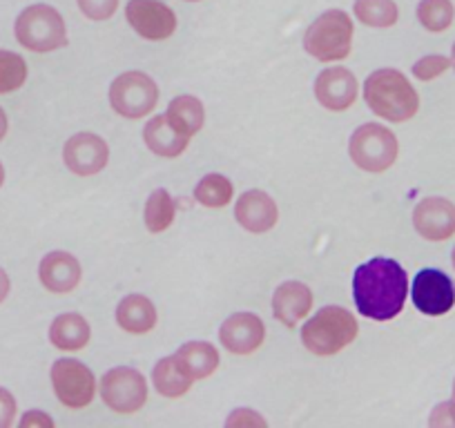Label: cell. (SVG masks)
Listing matches in <instances>:
<instances>
[{
    "label": "cell",
    "instance_id": "cell-1",
    "mask_svg": "<svg viewBox=\"0 0 455 428\" xmlns=\"http://www.w3.org/2000/svg\"><path fill=\"white\" fill-rule=\"evenodd\" d=\"M409 295L406 270L395 259L375 257L353 274V301L362 317L391 321L402 313Z\"/></svg>",
    "mask_w": 455,
    "mask_h": 428
},
{
    "label": "cell",
    "instance_id": "cell-2",
    "mask_svg": "<svg viewBox=\"0 0 455 428\" xmlns=\"http://www.w3.org/2000/svg\"><path fill=\"white\" fill-rule=\"evenodd\" d=\"M364 100L371 110L391 123H404L419 110V96L409 78L397 69H378L364 83Z\"/></svg>",
    "mask_w": 455,
    "mask_h": 428
},
{
    "label": "cell",
    "instance_id": "cell-3",
    "mask_svg": "<svg viewBox=\"0 0 455 428\" xmlns=\"http://www.w3.org/2000/svg\"><path fill=\"white\" fill-rule=\"evenodd\" d=\"M360 326L351 310L341 305H326L308 319L301 329V344L317 357H331L351 346Z\"/></svg>",
    "mask_w": 455,
    "mask_h": 428
},
{
    "label": "cell",
    "instance_id": "cell-4",
    "mask_svg": "<svg viewBox=\"0 0 455 428\" xmlns=\"http://www.w3.org/2000/svg\"><path fill=\"white\" fill-rule=\"evenodd\" d=\"M353 47V20L347 12L328 10L306 29L304 50L322 63L344 60Z\"/></svg>",
    "mask_w": 455,
    "mask_h": 428
},
{
    "label": "cell",
    "instance_id": "cell-5",
    "mask_svg": "<svg viewBox=\"0 0 455 428\" xmlns=\"http://www.w3.org/2000/svg\"><path fill=\"white\" fill-rule=\"evenodd\" d=\"M16 38L29 52L47 54L68 45V28L54 7L32 5L16 19Z\"/></svg>",
    "mask_w": 455,
    "mask_h": 428
},
{
    "label": "cell",
    "instance_id": "cell-6",
    "mask_svg": "<svg viewBox=\"0 0 455 428\" xmlns=\"http://www.w3.org/2000/svg\"><path fill=\"white\" fill-rule=\"evenodd\" d=\"M397 146L395 134L388 128L378 123H366L353 132L351 143H348V155L351 161L364 172H387L397 161Z\"/></svg>",
    "mask_w": 455,
    "mask_h": 428
},
{
    "label": "cell",
    "instance_id": "cell-7",
    "mask_svg": "<svg viewBox=\"0 0 455 428\" xmlns=\"http://www.w3.org/2000/svg\"><path fill=\"white\" fill-rule=\"evenodd\" d=\"M159 103V85L143 72H124L109 85V105L124 119H143Z\"/></svg>",
    "mask_w": 455,
    "mask_h": 428
},
{
    "label": "cell",
    "instance_id": "cell-8",
    "mask_svg": "<svg viewBox=\"0 0 455 428\" xmlns=\"http://www.w3.org/2000/svg\"><path fill=\"white\" fill-rule=\"evenodd\" d=\"M100 397H103V404L114 413H137L148 401V382L137 369L116 366L100 379Z\"/></svg>",
    "mask_w": 455,
    "mask_h": 428
},
{
    "label": "cell",
    "instance_id": "cell-9",
    "mask_svg": "<svg viewBox=\"0 0 455 428\" xmlns=\"http://www.w3.org/2000/svg\"><path fill=\"white\" fill-rule=\"evenodd\" d=\"M52 386L56 397L68 408H85L96 392L94 373L76 360H59L52 366Z\"/></svg>",
    "mask_w": 455,
    "mask_h": 428
},
{
    "label": "cell",
    "instance_id": "cell-10",
    "mask_svg": "<svg viewBox=\"0 0 455 428\" xmlns=\"http://www.w3.org/2000/svg\"><path fill=\"white\" fill-rule=\"evenodd\" d=\"M411 297L419 313L428 317H440L455 305V283L442 270L424 268L415 274Z\"/></svg>",
    "mask_w": 455,
    "mask_h": 428
},
{
    "label": "cell",
    "instance_id": "cell-11",
    "mask_svg": "<svg viewBox=\"0 0 455 428\" xmlns=\"http://www.w3.org/2000/svg\"><path fill=\"white\" fill-rule=\"evenodd\" d=\"M125 19L146 41H165L177 29V14L161 0H130Z\"/></svg>",
    "mask_w": 455,
    "mask_h": 428
},
{
    "label": "cell",
    "instance_id": "cell-12",
    "mask_svg": "<svg viewBox=\"0 0 455 428\" xmlns=\"http://www.w3.org/2000/svg\"><path fill=\"white\" fill-rule=\"evenodd\" d=\"M63 161L69 172L76 177H92L108 165L109 147L99 134L78 132L65 143Z\"/></svg>",
    "mask_w": 455,
    "mask_h": 428
},
{
    "label": "cell",
    "instance_id": "cell-13",
    "mask_svg": "<svg viewBox=\"0 0 455 428\" xmlns=\"http://www.w3.org/2000/svg\"><path fill=\"white\" fill-rule=\"evenodd\" d=\"M223 348L233 355H252L266 339V326L255 313H235L219 329Z\"/></svg>",
    "mask_w": 455,
    "mask_h": 428
},
{
    "label": "cell",
    "instance_id": "cell-14",
    "mask_svg": "<svg viewBox=\"0 0 455 428\" xmlns=\"http://www.w3.org/2000/svg\"><path fill=\"white\" fill-rule=\"evenodd\" d=\"M413 226L428 242H446L455 234V205L444 196H427L415 205Z\"/></svg>",
    "mask_w": 455,
    "mask_h": 428
},
{
    "label": "cell",
    "instance_id": "cell-15",
    "mask_svg": "<svg viewBox=\"0 0 455 428\" xmlns=\"http://www.w3.org/2000/svg\"><path fill=\"white\" fill-rule=\"evenodd\" d=\"M357 78L347 67H328L315 81V99L331 112L348 110L357 99Z\"/></svg>",
    "mask_w": 455,
    "mask_h": 428
},
{
    "label": "cell",
    "instance_id": "cell-16",
    "mask_svg": "<svg viewBox=\"0 0 455 428\" xmlns=\"http://www.w3.org/2000/svg\"><path fill=\"white\" fill-rule=\"evenodd\" d=\"M235 217L246 233L264 234L277 226L279 208L264 190H248L239 196L235 205Z\"/></svg>",
    "mask_w": 455,
    "mask_h": 428
},
{
    "label": "cell",
    "instance_id": "cell-17",
    "mask_svg": "<svg viewBox=\"0 0 455 428\" xmlns=\"http://www.w3.org/2000/svg\"><path fill=\"white\" fill-rule=\"evenodd\" d=\"M143 141L156 156L174 159V156L186 152L188 143H190V134L165 112V115L148 121V125L143 128Z\"/></svg>",
    "mask_w": 455,
    "mask_h": 428
},
{
    "label": "cell",
    "instance_id": "cell-18",
    "mask_svg": "<svg viewBox=\"0 0 455 428\" xmlns=\"http://www.w3.org/2000/svg\"><path fill=\"white\" fill-rule=\"evenodd\" d=\"M38 277H41V283L47 290L65 295V292H72L81 283L83 268L74 255L63 250H54L43 257Z\"/></svg>",
    "mask_w": 455,
    "mask_h": 428
},
{
    "label": "cell",
    "instance_id": "cell-19",
    "mask_svg": "<svg viewBox=\"0 0 455 428\" xmlns=\"http://www.w3.org/2000/svg\"><path fill=\"white\" fill-rule=\"evenodd\" d=\"M313 308V290L301 281H286L275 290L273 314L288 329H295Z\"/></svg>",
    "mask_w": 455,
    "mask_h": 428
},
{
    "label": "cell",
    "instance_id": "cell-20",
    "mask_svg": "<svg viewBox=\"0 0 455 428\" xmlns=\"http://www.w3.org/2000/svg\"><path fill=\"white\" fill-rule=\"evenodd\" d=\"M156 308L148 297L128 295L116 305V324L130 335H146L156 326Z\"/></svg>",
    "mask_w": 455,
    "mask_h": 428
},
{
    "label": "cell",
    "instance_id": "cell-21",
    "mask_svg": "<svg viewBox=\"0 0 455 428\" xmlns=\"http://www.w3.org/2000/svg\"><path fill=\"white\" fill-rule=\"evenodd\" d=\"M90 324L87 319L78 313H65L52 321L50 326V342L59 351L76 353L90 344Z\"/></svg>",
    "mask_w": 455,
    "mask_h": 428
},
{
    "label": "cell",
    "instance_id": "cell-22",
    "mask_svg": "<svg viewBox=\"0 0 455 428\" xmlns=\"http://www.w3.org/2000/svg\"><path fill=\"white\" fill-rule=\"evenodd\" d=\"M177 361L192 379H205L219 369V353L208 342H188L177 351Z\"/></svg>",
    "mask_w": 455,
    "mask_h": 428
},
{
    "label": "cell",
    "instance_id": "cell-23",
    "mask_svg": "<svg viewBox=\"0 0 455 428\" xmlns=\"http://www.w3.org/2000/svg\"><path fill=\"white\" fill-rule=\"evenodd\" d=\"M192 382L195 379L181 369L177 357H164V360L156 361L155 370H152V384H155L156 392L168 397V400H177V397L186 395L190 391Z\"/></svg>",
    "mask_w": 455,
    "mask_h": 428
},
{
    "label": "cell",
    "instance_id": "cell-24",
    "mask_svg": "<svg viewBox=\"0 0 455 428\" xmlns=\"http://www.w3.org/2000/svg\"><path fill=\"white\" fill-rule=\"evenodd\" d=\"M174 214H177V208H174V201L168 190L159 187V190H155L148 196L143 219H146V228L152 234L165 233L174 224Z\"/></svg>",
    "mask_w": 455,
    "mask_h": 428
},
{
    "label": "cell",
    "instance_id": "cell-25",
    "mask_svg": "<svg viewBox=\"0 0 455 428\" xmlns=\"http://www.w3.org/2000/svg\"><path fill=\"white\" fill-rule=\"evenodd\" d=\"M168 115L186 130L190 137H195L196 132H201L205 123V110L204 103H201L196 96H177V99L170 100L168 105Z\"/></svg>",
    "mask_w": 455,
    "mask_h": 428
},
{
    "label": "cell",
    "instance_id": "cell-26",
    "mask_svg": "<svg viewBox=\"0 0 455 428\" xmlns=\"http://www.w3.org/2000/svg\"><path fill=\"white\" fill-rule=\"evenodd\" d=\"M233 183L230 178L223 177V174H208V177L201 178L195 187V199L199 201L205 208H226L230 201H233Z\"/></svg>",
    "mask_w": 455,
    "mask_h": 428
},
{
    "label": "cell",
    "instance_id": "cell-27",
    "mask_svg": "<svg viewBox=\"0 0 455 428\" xmlns=\"http://www.w3.org/2000/svg\"><path fill=\"white\" fill-rule=\"evenodd\" d=\"M355 19L369 28H393L397 23V5L393 0H355Z\"/></svg>",
    "mask_w": 455,
    "mask_h": 428
},
{
    "label": "cell",
    "instance_id": "cell-28",
    "mask_svg": "<svg viewBox=\"0 0 455 428\" xmlns=\"http://www.w3.org/2000/svg\"><path fill=\"white\" fill-rule=\"evenodd\" d=\"M418 19L422 28L428 29V32H446L455 19L453 3L451 0H419Z\"/></svg>",
    "mask_w": 455,
    "mask_h": 428
},
{
    "label": "cell",
    "instance_id": "cell-29",
    "mask_svg": "<svg viewBox=\"0 0 455 428\" xmlns=\"http://www.w3.org/2000/svg\"><path fill=\"white\" fill-rule=\"evenodd\" d=\"M28 81V63L14 52L0 50V94H10Z\"/></svg>",
    "mask_w": 455,
    "mask_h": 428
},
{
    "label": "cell",
    "instance_id": "cell-30",
    "mask_svg": "<svg viewBox=\"0 0 455 428\" xmlns=\"http://www.w3.org/2000/svg\"><path fill=\"white\" fill-rule=\"evenodd\" d=\"M449 67H451V59H446V56H440V54H428L424 56V59H419L418 63L413 65L411 72H413V76L419 78V81H433V78L442 76Z\"/></svg>",
    "mask_w": 455,
    "mask_h": 428
},
{
    "label": "cell",
    "instance_id": "cell-31",
    "mask_svg": "<svg viewBox=\"0 0 455 428\" xmlns=\"http://www.w3.org/2000/svg\"><path fill=\"white\" fill-rule=\"evenodd\" d=\"M78 7L90 20H108L119 10V0H78Z\"/></svg>",
    "mask_w": 455,
    "mask_h": 428
},
{
    "label": "cell",
    "instance_id": "cell-32",
    "mask_svg": "<svg viewBox=\"0 0 455 428\" xmlns=\"http://www.w3.org/2000/svg\"><path fill=\"white\" fill-rule=\"evenodd\" d=\"M428 424L433 428H444V426H455V401H442L433 408L431 417H428Z\"/></svg>",
    "mask_w": 455,
    "mask_h": 428
},
{
    "label": "cell",
    "instance_id": "cell-33",
    "mask_svg": "<svg viewBox=\"0 0 455 428\" xmlns=\"http://www.w3.org/2000/svg\"><path fill=\"white\" fill-rule=\"evenodd\" d=\"M16 417V400L7 388H0V428H10Z\"/></svg>",
    "mask_w": 455,
    "mask_h": 428
},
{
    "label": "cell",
    "instance_id": "cell-34",
    "mask_svg": "<svg viewBox=\"0 0 455 428\" xmlns=\"http://www.w3.org/2000/svg\"><path fill=\"white\" fill-rule=\"evenodd\" d=\"M20 426H47V428H52V426H54V419H52L50 415L41 413V410H32V413H28L23 419H20Z\"/></svg>",
    "mask_w": 455,
    "mask_h": 428
},
{
    "label": "cell",
    "instance_id": "cell-35",
    "mask_svg": "<svg viewBox=\"0 0 455 428\" xmlns=\"http://www.w3.org/2000/svg\"><path fill=\"white\" fill-rule=\"evenodd\" d=\"M243 422H255V424H261V426H266V419L264 417H259V415H255L252 413L251 408H239V410H235V415L230 419H228V424H230V426H233V424H243Z\"/></svg>",
    "mask_w": 455,
    "mask_h": 428
},
{
    "label": "cell",
    "instance_id": "cell-36",
    "mask_svg": "<svg viewBox=\"0 0 455 428\" xmlns=\"http://www.w3.org/2000/svg\"><path fill=\"white\" fill-rule=\"evenodd\" d=\"M10 288H12L10 277H7L5 270L0 268V304L7 299V295H10Z\"/></svg>",
    "mask_w": 455,
    "mask_h": 428
},
{
    "label": "cell",
    "instance_id": "cell-37",
    "mask_svg": "<svg viewBox=\"0 0 455 428\" xmlns=\"http://www.w3.org/2000/svg\"><path fill=\"white\" fill-rule=\"evenodd\" d=\"M5 134H7V115L5 110L0 107V141L5 139Z\"/></svg>",
    "mask_w": 455,
    "mask_h": 428
},
{
    "label": "cell",
    "instance_id": "cell-38",
    "mask_svg": "<svg viewBox=\"0 0 455 428\" xmlns=\"http://www.w3.org/2000/svg\"><path fill=\"white\" fill-rule=\"evenodd\" d=\"M3 183H5V168L0 163V187H3Z\"/></svg>",
    "mask_w": 455,
    "mask_h": 428
},
{
    "label": "cell",
    "instance_id": "cell-39",
    "mask_svg": "<svg viewBox=\"0 0 455 428\" xmlns=\"http://www.w3.org/2000/svg\"><path fill=\"white\" fill-rule=\"evenodd\" d=\"M451 65H453V69H455V43H453V56H451Z\"/></svg>",
    "mask_w": 455,
    "mask_h": 428
},
{
    "label": "cell",
    "instance_id": "cell-40",
    "mask_svg": "<svg viewBox=\"0 0 455 428\" xmlns=\"http://www.w3.org/2000/svg\"><path fill=\"white\" fill-rule=\"evenodd\" d=\"M453 268H455V248H453Z\"/></svg>",
    "mask_w": 455,
    "mask_h": 428
},
{
    "label": "cell",
    "instance_id": "cell-41",
    "mask_svg": "<svg viewBox=\"0 0 455 428\" xmlns=\"http://www.w3.org/2000/svg\"><path fill=\"white\" fill-rule=\"evenodd\" d=\"M453 401H455V382H453Z\"/></svg>",
    "mask_w": 455,
    "mask_h": 428
},
{
    "label": "cell",
    "instance_id": "cell-42",
    "mask_svg": "<svg viewBox=\"0 0 455 428\" xmlns=\"http://www.w3.org/2000/svg\"><path fill=\"white\" fill-rule=\"evenodd\" d=\"M188 3H199V0H188Z\"/></svg>",
    "mask_w": 455,
    "mask_h": 428
}]
</instances>
